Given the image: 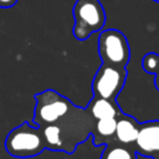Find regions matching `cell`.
<instances>
[{
    "instance_id": "cell-1",
    "label": "cell",
    "mask_w": 159,
    "mask_h": 159,
    "mask_svg": "<svg viewBox=\"0 0 159 159\" xmlns=\"http://www.w3.org/2000/svg\"><path fill=\"white\" fill-rule=\"evenodd\" d=\"M6 152L15 158H32L46 149L42 130L29 122L11 129L5 139Z\"/></svg>"
},
{
    "instance_id": "cell-2",
    "label": "cell",
    "mask_w": 159,
    "mask_h": 159,
    "mask_svg": "<svg viewBox=\"0 0 159 159\" xmlns=\"http://www.w3.org/2000/svg\"><path fill=\"white\" fill-rule=\"evenodd\" d=\"M35 99L36 106L34 111V119L31 122L35 127L58 123L75 109V106L70 99L53 89H46L35 94Z\"/></svg>"
},
{
    "instance_id": "cell-3",
    "label": "cell",
    "mask_w": 159,
    "mask_h": 159,
    "mask_svg": "<svg viewBox=\"0 0 159 159\" xmlns=\"http://www.w3.org/2000/svg\"><path fill=\"white\" fill-rule=\"evenodd\" d=\"M73 19V35L77 40L84 41L104 27L106 11L99 0H76Z\"/></svg>"
},
{
    "instance_id": "cell-4",
    "label": "cell",
    "mask_w": 159,
    "mask_h": 159,
    "mask_svg": "<svg viewBox=\"0 0 159 159\" xmlns=\"http://www.w3.org/2000/svg\"><path fill=\"white\" fill-rule=\"evenodd\" d=\"M98 55L104 65L127 67L130 60V47L124 34L116 29L103 30L98 36Z\"/></svg>"
},
{
    "instance_id": "cell-5",
    "label": "cell",
    "mask_w": 159,
    "mask_h": 159,
    "mask_svg": "<svg viewBox=\"0 0 159 159\" xmlns=\"http://www.w3.org/2000/svg\"><path fill=\"white\" fill-rule=\"evenodd\" d=\"M127 67H116L102 63L92 82L94 97L116 101L127 81Z\"/></svg>"
},
{
    "instance_id": "cell-6",
    "label": "cell",
    "mask_w": 159,
    "mask_h": 159,
    "mask_svg": "<svg viewBox=\"0 0 159 159\" xmlns=\"http://www.w3.org/2000/svg\"><path fill=\"white\" fill-rule=\"evenodd\" d=\"M138 153L153 155L159 153V120L140 123L139 135L135 142Z\"/></svg>"
},
{
    "instance_id": "cell-7",
    "label": "cell",
    "mask_w": 159,
    "mask_h": 159,
    "mask_svg": "<svg viewBox=\"0 0 159 159\" xmlns=\"http://www.w3.org/2000/svg\"><path fill=\"white\" fill-rule=\"evenodd\" d=\"M139 129L140 123H138V120L129 114H124L122 112L117 117V129L114 137L120 144H135L139 135Z\"/></svg>"
},
{
    "instance_id": "cell-8",
    "label": "cell",
    "mask_w": 159,
    "mask_h": 159,
    "mask_svg": "<svg viewBox=\"0 0 159 159\" xmlns=\"http://www.w3.org/2000/svg\"><path fill=\"white\" fill-rule=\"evenodd\" d=\"M88 112L92 118L97 120L103 118H117L122 113V109L116 104V101L94 97L89 103Z\"/></svg>"
},
{
    "instance_id": "cell-9",
    "label": "cell",
    "mask_w": 159,
    "mask_h": 159,
    "mask_svg": "<svg viewBox=\"0 0 159 159\" xmlns=\"http://www.w3.org/2000/svg\"><path fill=\"white\" fill-rule=\"evenodd\" d=\"M42 130L45 145L50 150H63V135H62V129L60 124L53 123V124H47L43 127H40Z\"/></svg>"
},
{
    "instance_id": "cell-10",
    "label": "cell",
    "mask_w": 159,
    "mask_h": 159,
    "mask_svg": "<svg viewBox=\"0 0 159 159\" xmlns=\"http://www.w3.org/2000/svg\"><path fill=\"white\" fill-rule=\"evenodd\" d=\"M101 159H138V153L125 144H106Z\"/></svg>"
},
{
    "instance_id": "cell-11",
    "label": "cell",
    "mask_w": 159,
    "mask_h": 159,
    "mask_svg": "<svg viewBox=\"0 0 159 159\" xmlns=\"http://www.w3.org/2000/svg\"><path fill=\"white\" fill-rule=\"evenodd\" d=\"M142 68L144 72L154 76V86L159 91V55L155 52H148L142 60Z\"/></svg>"
},
{
    "instance_id": "cell-12",
    "label": "cell",
    "mask_w": 159,
    "mask_h": 159,
    "mask_svg": "<svg viewBox=\"0 0 159 159\" xmlns=\"http://www.w3.org/2000/svg\"><path fill=\"white\" fill-rule=\"evenodd\" d=\"M117 129V118H103L97 119L94 123V138L98 135L101 138H111L116 135Z\"/></svg>"
},
{
    "instance_id": "cell-13",
    "label": "cell",
    "mask_w": 159,
    "mask_h": 159,
    "mask_svg": "<svg viewBox=\"0 0 159 159\" xmlns=\"http://www.w3.org/2000/svg\"><path fill=\"white\" fill-rule=\"evenodd\" d=\"M19 0H0V7L2 9H9V7H12L14 5H16Z\"/></svg>"
},
{
    "instance_id": "cell-14",
    "label": "cell",
    "mask_w": 159,
    "mask_h": 159,
    "mask_svg": "<svg viewBox=\"0 0 159 159\" xmlns=\"http://www.w3.org/2000/svg\"><path fill=\"white\" fill-rule=\"evenodd\" d=\"M153 1H157V2H159V0H153Z\"/></svg>"
}]
</instances>
